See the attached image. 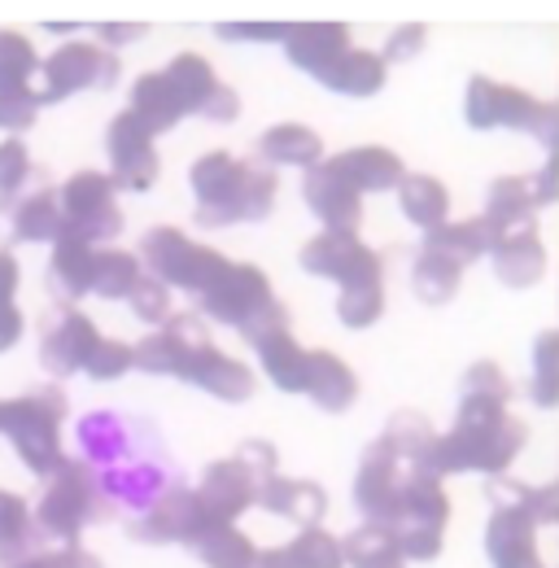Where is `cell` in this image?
<instances>
[{"label": "cell", "instance_id": "3", "mask_svg": "<svg viewBox=\"0 0 559 568\" xmlns=\"http://www.w3.org/2000/svg\"><path fill=\"white\" fill-rule=\"evenodd\" d=\"M62 420H67V394L62 385H40L22 398L0 403V433L18 450V459L35 477H53L62 468Z\"/></svg>", "mask_w": 559, "mask_h": 568}, {"label": "cell", "instance_id": "23", "mask_svg": "<svg viewBox=\"0 0 559 568\" xmlns=\"http://www.w3.org/2000/svg\"><path fill=\"white\" fill-rule=\"evenodd\" d=\"M346 49H354V44H349V31L342 22H293V27L284 31V53H288V62L306 74L328 71Z\"/></svg>", "mask_w": 559, "mask_h": 568}, {"label": "cell", "instance_id": "29", "mask_svg": "<svg viewBox=\"0 0 559 568\" xmlns=\"http://www.w3.org/2000/svg\"><path fill=\"white\" fill-rule=\"evenodd\" d=\"M385 58L380 53H367V49H346L328 71H319L315 79L328 88V92H342V97H376L385 88Z\"/></svg>", "mask_w": 559, "mask_h": 568}, {"label": "cell", "instance_id": "26", "mask_svg": "<svg viewBox=\"0 0 559 568\" xmlns=\"http://www.w3.org/2000/svg\"><path fill=\"white\" fill-rule=\"evenodd\" d=\"M306 398L328 412L342 416L358 403V376L349 372V363L333 351H311V376H306Z\"/></svg>", "mask_w": 559, "mask_h": 568}, {"label": "cell", "instance_id": "1", "mask_svg": "<svg viewBox=\"0 0 559 568\" xmlns=\"http://www.w3.org/2000/svg\"><path fill=\"white\" fill-rule=\"evenodd\" d=\"M529 428L507 412L502 398H486V394H459V416L450 433H437L433 450H428V468L437 477L450 473H507L511 459L525 450Z\"/></svg>", "mask_w": 559, "mask_h": 568}, {"label": "cell", "instance_id": "35", "mask_svg": "<svg viewBox=\"0 0 559 568\" xmlns=\"http://www.w3.org/2000/svg\"><path fill=\"white\" fill-rule=\"evenodd\" d=\"M459 281H464V267L455 263V258H446V254H437V250H419L416 267H411V288H416L419 302H428V306H446L455 293H459Z\"/></svg>", "mask_w": 559, "mask_h": 568}, {"label": "cell", "instance_id": "24", "mask_svg": "<svg viewBox=\"0 0 559 568\" xmlns=\"http://www.w3.org/2000/svg\"><path fill=\"white\" fill-rule=\"evenodd\" d=\"M358 193H385V189H398L407 180V166L394 149L385 144H358V149H346L337 158H328Z\"/></svg>", "mask_w": 559, "mask_h": 568}, {"label": "cell", "instance_id": "42", "mask_svg": "<svg viewBox=\"0 0 559 568\" xmlns=\"http://www.w3.org/2000/svg\"><path fill=\"white\" fill-rule=\"evenodd\" d=\"M529 398L538 407H556L559 403V328L542 333L533 342V376H529Z\"/></svg>", "mask_w": 559, "mask_h": 568}, {"label": "cell", "instance_id": "50", "mask_svg": "<svg viewBox=\"0 0 559 568\" xmlns=\"http://www.w3.org/2000/svg\"><path fill=\"white\" fill-rule=\"evenodd\" d=\"M424 27H398L394 36H389V44H385V67H394V62H407V58H416L419 49H424Z\"/></svg>", "mask_w": 559, "mask_h": 568}, {"label": "cell", "instance_id": "40", "mask_svg": "<svg viewBox=\"0 0 559 568\" xmlns=\"http://www.w3.org/2000/svg\"><path fill=\"white\" fill-rule=\"evenodd\" d=\"M40 53L22 31L0 27V88H31V79L40 74Z\"/></svg>", "mask_w": 559, "mask_h": 568}, {"label": "cell", "instance_id": "12", "mask_svg": "<svg viewBox=\"0 0 559 568\" xmlns=\"http://www.w3.org/2000/svg\"><path fill=\"white\" fill-rule=\"evenodd\" d=\"M302 272L337 281L342 288H363V284H385L380 254L358 241V232H319L315 241L302 245Z\"/></svg>", "mask_w": 559, "mask_h": 568}, {"label": "cell", "instance_id": "31", "mask_svg": "<svg viewBox=\"0 0 559 568\" xmlns=\"http://www.w3.org/2000/svg\"><path fill=\"white\" fill-rule=\"evenodd\" d=\"M96 245H83V241H58L53 245V258H49V284L58 288L62 302H74L83 293H92L96 281Z\"/></svg>", "mask_w": 559, "mask_h": 568}, {"label": "cell", "instance_id": "8", "mask_svg": "<svg viewBox=\"0 0 559 568\" xmlns=\"http://www.w3.org/2000/svg\"><path fill=\"white\" fill-rule=\"evenodd\" d=\"M446 520H450V498L441 490V477L437 473H416L407 495H403V507L394 516V538L403 547L407 560H437L441 556V538H446Z\"/></svg>", "mask_w": 559, "mask_h": 568}, {"label": "cell", "instance_id": "6", "mask_svg": "<svg viewBox=\"0 0 559 568\" xmlns=\"http://www.w3.org/2000/svg\"><path fill=\"white\" fill-rule=\"evenodd\" d=\"M114 180L105 171H74L67 184L58 189L62 202V241H83L105 250V241H114L123 232V211L114 197Z\"/></svg>", "mask_w": 559, "mask_h": 568}, {"label": "cell", "instance_id": "33", "mask_svg": "<svg viewBox=\"0 0 559 568\" xmlns=\"http://www.w3.org/2000/svg\"><path fill=\"white\" fill-rule=\"evenodd\" d=\"M424 245L446 254V258H455L459 267H468V263H477L481 254L494 250V236H489L486 219H455V223L446 219L437 232L424 236Z\"/></svg>", "mask_w": 559, "mask_h": 568}, {"label": "cell", "instance_id": "25", "mask_svg": "<svg viewBox=\"0 0 559 568\" xmlns=\"http://www.w3.org/2000/svg\"><path fill=\"white\" fill-rule=\"evenodd\" d=\"M128 110L149 128V136H162V132H171V128H180L189 119V105L175 92V83L166 79V71L140 74L132 83V105Z\"/></svg>", "mask_w": 559, "mask_h": 568}, {"label": "cell", "instance_id": "48", "mask_svg": "<svg viewBox=\"0 0 559 568\" xmlns=\"http://www.w3.org/2000/svg\"><path fill=\"white\" fill-rule=\"evenodd\" d=\"M511 498H516L538 525H559V477L551 486H511Z\"/></svg>", "mask_w": 559, "mask_h": 568}, {"label": "cell", "instance_id": "49", "mask_svg": "<svg viewBox=\"0 0 559 568\" xmlns=\"http://www.w3.org/2000/svg\"><path fill=\"white\" fill-rule=\"evenodd\" d=\"M459 394H486V398H511V381L502 376V367L498 363H489V358H481V363H472L468 372H464V385H459Z\"/></svg>", "mask_w": 559, "mask_h": 568}, {"label": "cell", "instance_id": "39", "mask_svg": "<svg viewBox=\"0 0 559 568\" xmlns=\"http://www.w3.org/2000/svg\"><path fill=\"white\" fill-rule=\"evenodd\" d=\"M18 284H22L18 258L9 250H0V355H9L27 333V320L18 306Z\"/></svg>", "mask_w": 559, "mask_h": 568}, {"label": "cell", "instance_id": "44", "mask_svg": "<svg viewBox=\"0 0 559 568\" xmlns=\"http://www.w3.org/2000/svg\"><path fill=\"white\" fill-rule=\"evenodd\" d=\"M293 556H297V565L302 568H346V551H342V542L328 534V529H302L293 542Z\"/></svg>", "mask_w": 559, "mask_h": 568}, {"label": "cell", "instance_id": "21", "mask_svg": "<svg viewBox=\"0 0 559 568\" xmlns=\"http://www.w3.org/2000/svg\"><path fill=\"white\" fill-rule=\"evenodd\" d=\"M538 206V193H533V175H498L486 193V227L494 241L502 236H516V232H538L533 227V214Z\"/></svg>", "mask_w": 559, "mask_h": 568}, {"label": "cell", "instance_id": "34", "mask_svg": "<svg viewBox=\"0 0 559 568\" xmlns=\"http://www.w3.org/2000/svg\"><path fill=\"white\" fill-rule=\"evenodd\" d=\"M342 551H346L349 568H407V556H403V547H398V538H394L389 525L363 520L346 542H342Z\"/></svg>", "mask_w": 559, "mask_h": 568}, {"label": "cell", "instance_id": "38", "mask_svg": "<svg viewBox=\"0 0 559 568\" xmlns=\"http://www.w3.org/2000/svg\"><path fill=\"white\" fill-rule=\"evenodd\" d=\"M31 534H35V511L27 507V498L0 490V565H13L18 556H27Z\"/></svg>", "mask_w": 559, "mask_h": 568}, {"label": "cell", "instance_id": "52", "mask_svg": "<svg viewBox=\"0 0 559 568\" xmlns=\"http://www.w3.org/2000/svg\"><path fill=\"white\" fill-rule=\"evenodd\" d=\"M58 568H105V565H101V556H92L88 547L70 542V547H58Z\"/></svg>", "mask_w": 559, "mask_h": 568}, {"label": "cell", "instance_id": "15", "mask_svg": "<svg viewBox=\"0 0 559 568\" xmlns=\"http://www.w3.org/2000/svg\"><path fill=\"white\" fill-rule=\"evenodd\" d=\"M105 153H110V180H114V189L149 193L157 184V175H162L153 136H149V128L140 123L132 110H123V114L110 119Z\"/></svg>", "mask_w": 559, "mask_h": 568}, {"label": "cell", "instance_id": "56", "mask_svg": "<svg viewBox=\"0 0 559 568\" xmlns=\"http://www.w3.org/2000/svg\"><path fill=\"white\" fill-rule=\"evenodd\" d=\"M551 153L559 158V101H556V149H551ZM551 153H547V158H551Z\"/></svg>", "mask_w": 559, "mask_h": 568}, {"label": "cell", "instance_id": "2", "mask_svg": "<svg viewBox=\"0 0 559 568\" xmlns=\"http://www.w3.org/2000/svg\"><path fill=\"white\" fill-rule=\"evenodd\" d=\"M193 197H197V223L206 227H232V223H258L276 206V175L267 166L241 162L227 149H210L189 171Z\"/></svg>", "mask_w": 559, "mask_h": 568}, {"label": "cell", "instance_id": "36", "mask_svg": "<svg viewBox=\"0 0 559 568\" xmlns=\"http://www.w3.org/2000/svg\"><path fill=\"white\" fill-rule=\"evenodd\" d=\"M193 551L206 568H254L258 560V547L236 525H210L206 534H197Z\"/></svg>", "mask_w": 559, "mask_h": 568}, {"label": "cell", "instance_id": "17", "mask_svg": "<svg viewBox=\"0 0 559 568\" xmlns=\"http://www.w3.org/2000/svg\"><path fill=\"white\" fill-rule=\"evenodd\" d=\"M486 556L494 568H547L538 551V520L520 503H498L489 511Z\"/></svg>", "mask_w": 559, "mask_h": 568}, {"label": "cell", "instance_id": "22", "mask_svg": "<svg viewBox=\"0 0 559 568\" xmlns=\"http://www.w3.org/2000/svg\"><path fill=\"white\" fill-rule=\"evenodd\" d=\"M4 214H9L13 241H27V245H49V241L58 245L62 241V202L44 175H35V189H27Z\"/></svg>", "mask_w": 559, "mask_h": 568}, {"label": "cell", "instance_id": "10", "mask_svg": "<svg viewBox=\"0 0 559 568\" xmlns=\"http://www.w3.org/2000/svg\"><path fill=\"white\" fill-rule=\"evenodd\" d=\"M197 306L206 311L214 324H227V328L245 333L254 320H263V315L276 306V297H272V281H267L258 267L227 258V263L214 272V281L197 293Z\"/></svg>", "mask_w": 559, "mask_h": 568}, {"label": "cell", "instance_id": "16", "mask_svg": "<svg viewBox=\"0 0 559 568\" xmlns=\"http://www.w3.org/2000/svg\"><path fill=\"white\" fill-rule=\"evenodd\" d=\"M210 525L214 520L206 516L197 490H166L132 525V538L136 542H184V547H193L197 534H206Z\"/></svg>", "mask_w": 559, "mask_h": 568}, {"label": "cell", "instance_id": "43", "mask_svg": "<svg viewBox=\"0 0 559 568\" xmlns=\"http://www.w3.org/2000/svg\"><path fill=\"white\" fill-rule=\"evenodd\" d=\"M385 315V284H363V288H342L337 297V320L346 328H372Z\"/></svg>", "mask_w": 559, "mask_h": 568}, {"label": "cell", "instance_id": "37", "mask_svg": "<svg viewBox=\"0 0 559 568\" xmlns=\"http://www.w3.org/2000/svg\"><path fill=\"white\" fill-rule=\"evenodd\" d=\"M144 281V263L140 254H128V250H101L96 254V281H92V293L105 297V302H119V297H132V288Z\"/></svg>", "mask_w": 559, "mask_h": 568}, {"label": "cell", "instance_id": "28", "mask_svg": "<svg viewBox=\"0 0 559 568\" xmlns=\"http://www.w3.org/2000/svg\"><path fill=\"white\" fill-rule=\"evenodd\" d=\"M489 258H494V276L507 288H529L547 276V250H542L538 232H516V236L494 241Z\"/></svg>", "mask_w": 559, "mask_h": 568}, {"label": "cell", "instance_id": "14", "mask_svg": "<svg viewBox=\"0 0 559 568\" xmlns=\"http://www.w3.org/2000/svg\"><path fill=\"white\" fill-rule=\"evenodd\" d=\"M254 351L258 363L267 372V381L284 389V394H306V376H311V351L297 346V337L288 333V315L284 306H272L263 320H254L245 333H241Z\"/></svg>", "mask_w": 559, "mask_h": 568}, {"label": "cell", "instance_id": "55", "mask_svg": "<svg viewBox=\"0 0 559 568\" xmlns=\"http://www.w3.org/2000/svg\"><path fill=\"white\" fill-rule=\"evenodd\" d=\"M4 568H58V551H27V556H18L13 565H4Z\"/></svg>", "mask_w": 559, "mask_h": 568}, {"label": "cell", "instance_id": "18", "mask_svg": "<svg viewBox=\"0 0 559 568\" xmlns=\"http://www.w3.org/2000/svg\"><path fill=\"white\" fill-rule=\"evenodd\" d=\"M302 202L315 211V219L324 223V232H358L363 193L349 184L328 158H324L315 171H306V180H302Z\"/></svg>", "mask_w": 559, "mask_h": 568}, {"label": "cell", "instance_id": "19", "mask_svg": "<svg viewBox=\"0 0 559 568\" xmlns=\"http://www.w3.org/2000/svg\"><path fill=\"white\" fill-rule=\"evenodd\" d=\"M197 498H202V507H206V516L214 525H236V516L245 507H258V477L236 455L218 459L202 473Z\"/></svg>", "mask_w": 559, "mask_h": 568}, {"label": "cell", "instance_id": "5", "mask_svg": "<svg viewBox=\"0 0 559 568\" xmlns=\"http://www.w3.org/2000/svg\"><path fill=\"white\" fill-rule=\"evenodd\" d=\"M110 507L101 498L96 473L83 459H62V468L49 477L44 495L35 503V529L44 538H58V547H70L92 520H101Z\"/></svg>", "mask_w": 559, "mask_h": 568}, {"label": "cell", "instance_id": "47", "mask_svg": "<svg viewBox=\"0 0 559 568\" xmlns=\"http://www.w3.org/2000/svg\"><path fill=\"white\" fill-rule=\"evenodd\" d=\"M132 367H136V346L114 342V337H101L96 355L88 363V376H92V381H119V376H128Z\"/></svg>", "mask_w": 559, "mask_h": 568}, {"label": "cell", "instance_id": "54", "mask_svg": "<svg viewBox=\"0 0 559 568\" xmlns=\"http://www.w3.org/2000/svg\"><path fill=\"white\" fill-rule=\"evenodd\" d=\"M96 36H101L105 49H110V44H132V40H140L144 27H96Z\"/></svg>", "mask_w": 559, "mask_h": 568}, {"label": "cell", "instance_id": "46", "mask_svg": "<svg viewBox=\"0 0 559 568\" xmlns=\"http://www.w3.org/2000/svg\"><path fill=\"white\" fill-rule=\"evenodd\" d=\"M128 306H132V315H136L140 324H166L171 320V288L162 281H153V276H144L132 288Z\"/></svg>", "mask_w": 559, "mask_h": 568}, {"label": "cell", "instance_id": "53", "mask_svg": "<svg viewBox=\"0 0 559 568\" xmlns=\"http://www.w3.org/2000/svg\"><path fill=\"white\" fill-rule=\"evenodd\" d=\"M254 568H302V565H297L293 547H267V551H258Z\"/></svg>", "mask_w": 559, "mask_h": 568}, {"label": "cell", "instance_id": "9", "mask_svg": "<svg viewBox=\"0 0 559 568\" xmlns=\"http://www.w3.org/2000/svg\"><path fill=\"white\" fill-rule=\"evenodd\" d=\"M123 74V62L114 49H101L92 40H70L62 49H53L40 67V101L44 105H58L74 92H88V88H114Z\"/></svg>", "mask_w": 559, "mask_h": 568}, {"label": "cell", "instance_id": "20", "mask_svg": "<svg viewBox=\"0 0 559 568\" xmlns=\"http://www.w3.org/2000/svg\"><path fill=\"white\" fill-rule=\"evenodd\" d=\"M180 381L206 389L210 398H218V403H250V398H254V372H250L241 358L223 355L214 342L189 355Z\"/></svg>", "mask_w": 559, "mask_h": 568}, {"label": "cell", "instance_id": "30", "mask_svg": "<svg viewBox=\"0 0 559 568\" xmlns=\"http://www.w3.org/2000/svg\"><path fill=\"white\" fill-rule=\"evenodd\" d=\"M258 153L272 166H297V171H315L324 162V141L319 132L302 128V123H280L258 136Z\"/></svg>", "mask_w": 559, "mask_h": 568}, {"label": "cell", "instance_id": "51", "mask_svg": "<svg viewBox=\"0 0 559 568\" xmlns=\"http://www.w3.org/2000/svg\"><path fill=\"white\" fill-rule=\"evenodd\" d=\"M284 31H288V27H272V22H245V27H232V22H223V27H218V40H254V44H284Z\"/></svg>", "mask_w": 559, "mask_h": 568}, {"label": "cell", "instance_id": "27", "mask_svg": "<svg viewBox=\"0 0 559 568\" xmlns=\"http://www.w3.org/2000/svg\"><path fill=\"white\" fill-rule=\"evenodd\" d=\"M258 507L272 511V516H284L302 529H315L328 511V495L315 486V481H297V477H272L263 490H258Z\"/></svg>", "mask_w": 559, "mask_h": 568}, {"label": "cell", "instance_id": "41", "mask_svg": "<svg viewBox=\"0 0 559 568\" xmlns=\"http://www.w3.org/2000/svg\"><path fill=\"white\" fill-rule=\"evenodd\" d=\"M31 180H35L31 149L22 144V136H4V141H0V214L27 193Z\"/></svg>", "mask_w": 559, "mask_h": 568}, {"label": "cell", "instance_id": "4", "mask_svg": "<svg viewBox=\"0 0 559 568\" xmlns=\"http://www.w3.org/2000/svg\"><path fill=\"white\" fill-rule=\"evenodd\" d=\"M464 119L477 132H498V128L529 132L547 144V153L556 149V105H547L511 83H498L489 74H472L468 97H464Z\"/></svg>", "mask_w": 559, "mask_h": 568}, {"label": "cell", "instance_id": "7", "mask_svg": "<svg viewBox=\"0 0 559 568\" xmlns=\"http://www.w3.org/2000/svg\"><path fill=\"white\" fill-rule=\"evenodd\" d=\"M140 263L149 267L153 281H162L166 288L202 293L227 258L218 250L202 245V241L184 236L180 227H149L144 241H140Z\"/></svg>", "mask_w": 559, "mask_h": 568}, {"label": "cell", "instance_id": "11", "mask_svg": "<svg viewBox=\"0 0 559 568\" xmlns=\"http://www.w3.org/2000/svg\"><path fill=\"white\" fill-rule=\"evenodd\" d=\"M424 473V464H407L403 455H394L380 437L367 446L363 464H358V477H354V507L372 520V525H394L403 495L411 486V477ZM433 473V468H428Z\"/></svg>", "mask_w": 559, "mask_h": 568}, {"label": "cell", "instance_id": "13", "mask_svg": "<svg viewBox=\"0 0 559 568\" xmlns=\"http://www.w3.org/2000/svg\"><path fill=\"white\" fill-rule=\"evenodd\" d=\"M101 346V333L96 324L74 311L70 302L53 306L44 320H40V363L53 381H67L74 372H88V363Z\"/></svg>", "mask_w": 559, "mask_h": 568}, {"label": "cell", "instance_id": "45", "mask_svg": "<svg viewBox=\"0 0 559 568\" xmlns=\"http://www.w3.org/2000/svg\"><path fill=\"white\" fill-rule=\"evenodd\" d=\"M40 105H44V101H40L35 88H0V132L22 136L27 128H35Z\"/></svg>", "mask_w": 559, "mask_h": 568}, {"label": "cell", "instance_id": "32", "mask_svg": "<svg viewBox=\"0 0 559 568\" xmlns=\"http://www.w3.org/2000/svg\"><path fill=\"white\" fill-rule=\"evenodd\" d=\"M398 206L403 214L416 223L419 232H437L446 223V211H450V197H446V184L437 175H407L398 184Z\"/></svg>", "mask_w": 559, "mask_h": 568}]
</instances>
